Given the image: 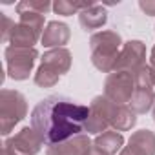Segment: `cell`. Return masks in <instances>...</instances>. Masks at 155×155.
<instances>
[{
  "label": "cell",
  "instance_id": "obj_13",
  "mask_svg": "<svg viewBox=\"0 0 155 155\" xmlns=\"http://www.w3.org/2000/svg\"><path fill=\"white\" fill-rule=\"evenodd\" d=\"M139 155H155V131L151 130H137L128 139V144Z\"/></svg>",
  "mask_w": 155,
  "mask_h": 155
},
{
  "label": "cell",
  "instance_id": "obj_1",
  "mask_svg": "<svg viewBox=\"0 0 155 155\" xmlns=\"http://www.w3.org/2000/svg\"><path fill=\"white\" fill-rule=\"evenodd\" d=\"M90 106L64 95H49L37 102L31 111V126L46 146H55L84 133Z\"/></svg>",
  "mask_w": 155,
  "mask_h": 155
},
{
  "label": "cell",
  "instance_id": "obj_24",
  "mask_svg": "<svg viewBox=\"0 0 155 155\" xmlns=\"http://www.w3.org/2000/svg\"><path fill=\"white\" fill-rule=\"evenodd\" d=\"M139 8L148 17H155V0H139Z\"/></svg>",
  "mask_w": 155,
  "mask_h": 155
},
{
  "label": "cell",
  "instance_id": "obj_3",
  "mask_svg": "<svg viewBox=\"0 0 155 155\" xmlns=\"http://www.w3.org/2000/svg\"><path fill=\"white\" fill-rule=\"evenodd\" d=\"M28 115V101L17 90L0 91V133L8 137Z\"/></svg>",
  "mask_w": 155,
  "mask_h": 155
},
{
  "label": "cell",
  "instance_id": "obj_5",
  "mask_svg": "<svg viewBox=\"0 0 155 155\" xmlns=\"http://www.w3.org/2000/svg\"><path fill=\"white\" fill-rule=\"evenodd\" d=\"M115 104L106 99L104 95H97L90 102V115L84 124V133L88 135H101L111 128V115H113Z\"/></svg>",
  "mask_w": 155,
  "mask_h": 155
},
{
  "label": "cell",
  "instance_id": "obj_30",
  "mask_svg": "<svg viewBox=\"0 0 155 155\" xmlns=\"http://www.w3.org/2000/svg\"><path fill=\"white\" fill-rule=\"evenodd\" d=\"M151 68H153V66H151ZM153 69H155V68H153Z\"/></svg>",
  "mask_w": 155,
  "mask_h": 155
},
{
  "label": "cell",
  "instance_id": "obj_17",
  "mask_svg": "<svg viewBox=\"0 0 155 155\" xmlns=\"http://www.w3.org/2000/svg\"><path fill=\"white\" fill-rule=\"evenodd\" d=\"M137 115H144L155 106V90H135L130 104H128Z\"/></svg>",
  "mask_w": 155,
  "mask_h": 155
},
{
  "label": "cell",
  "instance_id": "obj_18",
  "mask_svg": "<svg viewBox=\"0 0 155 155\" xmlns=\"http://www.w3.org/2000/svg\"><path fill=\"white\" fill-rule=\"evenodd\" d=\"M95 6V2H69V0H57L53 4V11L60 17H71V15H79L81 11Z\"/></svg>",
  "mask_w": 155,
  "mask_h": 155
},
{
  "label": "cell",
  "instance_id": "obj_22",
  "mask_svg": "<svg viewBox=\"0 0 155 155\" xmlns=\"http://www.w3.org/2000/svg\"><path fill=\"white\" fill-rule=\"evenodd\" d=\"M15 9H17V11H22V9H26V11H35V13H40V15L46 17V15L53 9V4L48 2V0H22V2H18V4L15 6Z\"/></svg>",
  "mask_w": 155,
  "mask_h": 155
},
{
  "label": "cell",
  "instance_id": "obj_11",
  "mask_svg": "<svg viewBox=\"0 0 155 155\" xmlns=\"http://www.w3.org/2000/svg\"><path fill=\"white\" fill-rule=\"evenodd\" d=\"M71 60L73 55L68 48H55V49H48L44 51V55L40 57V64L51 68L53 71H57L58 75H66L71 68Z\"/></svg>",
  "mask_w": 155,
  "mask_h": 155
},
{
  "label": "cell",
  "instance_id": "obj_10",
  "mask_svg": "<svg viewBox=\"0 0 155 155\" xmlns=\"http://www.w3.org/2000/svg\"><path fill=\"white\" fill-rule=\"evenodd\" d=\"M69 37H71V31H69V26L64 24V22H58V20H51L46 24V29L42 33V46L48 48V49H55V48H64L68 42H69Z\"/></svg>",
  "mask_w": 155,
  "mask_h": 155
},
{
  "label": "cell",
  "instance_id": "obj_2",
  "mask_svg": "<svg viewBox=\"0 0 155 155\" xmlns=\"http://www.w3.org/2000/svg\"><path fill=\"white\" fill-rule=\"evenodd\" d=\"M124 42L122 37L113 29H101L90 37V51H91V64L102 71L111 73L115 69L119 53L122 49Z\"/></svg>",
  "mask_w": 155,
  "mask_h": 155
},
{
  "label": "cell",
  "instance_id": "obj_8",
  "mask_svg": "<svg viewBox=\"0 0 155 155\" xmlns=\"http://www.w3.org/2000/svg\"><path fill=\"white\" fill-rule=\"evenodd\" d=\"M142 66H146V44L142 40H128V42H124L113 71H126V73L133 75Z\"/></svg>",
  "mask_w": 155,
  "mask_h": 155
},
{
  "label": "cell",
  "instance_id": "obj_6",
  "mask_svg": "<svg viewBox=\"0 0 155 155\" xmlns=\"http://www.w3.org/2000/svg\"><path fill=\"white\" fill-rule=\"evenodd\" d=\"M135 93L133 75L126 71H111L104 81V97L117 106H128Z\"/></svg>",
  "mask_w": 155,
  "mask_h": 155
},
{
  "label": "cell",
  "instance_id": "obj_25",
  "mask_svg": "<svg viewBox=\"0 0 155 155\" xmlns=\"http://www.w3.org/2000/svg\"><path fill=\"white\" fill-rule=\"evenodd\" d=\"M119 155H139V153H135L130 146H124V148L120 150V153H119Z\"/></svg>",
  "mask_w": 155,
  "mask_h": 155
},
{
  "label": "cell",
  "instance_id": "obj_16",
  "mask_svg": "<svg viewBox=\"0 0 155 155\" xmlns=\"http://www.w3.org/2000/svg\"><path fill=\"white\" fill-rule=\"evenodd\" d=\"M137 124V113L130 106H117L111 115V130L115 131H128Z\"/></svg>",
  "mask_w": 155,
  "mask_h": 155
},
{
  "label": "cell",
  "instance_id": "obj_23",
  "mask_svg": "<svg viewBox=\"0 0 155 155\" xmlns=\"http://www.w3.org/2000/svg\"><path fill=\"white\" fill-rule=\"evenodd\" d=\"M2 22H4V28H2V42L4 44H9V37L15 29V20H11L8 15H2Z\"/></svg>",
  "mask_w": 155,
  "mask_h": 155
},
{
  "label": "cell",
  "instance_id": "obj_20",
  "mask_svg": "<svg viewBox=\"0 0 155 155\" xmlns=\"http://www.w3.org/2000/svg\"><path fill=\"white\" fill-rule=\"evenodd\" d=\"M17 15H18V22L26 24L28 28H31L33 31H37V33L42 37V33H44V29H46V26H44V22H46L44 15L35 13V11H26V9L17 11ZM40 40H42V38H40Z\"/></svg>",
  "mask_w": 155,
  "mask_h": 155
},
{
  "label": "cell",
  "instance_id": "obj_9",
  "mask_svg": "<svg viewBox=\"0 0 155 155\" xmlns=\"http://www.w3.org/2000/svg\"><path fill=\"white\" fill-rule=\"evenodd\" d=\"M93 150V140L88 133H81L55 146L46 148V155H90Z\"/></svg>",
  "mask_w": 155,
  "mask_h": 155
},
{
  "label": "cell",
  "instance_id": "obj_14",
  "mask_svg": "<svg viewBox=\"0 0 155 155\" xmlns=\"http://www.w3.org/2000/svg\"><path fill=\"white\" fill-rule=\"evenodd\" d=\"M93 146L102 150L108 155H117L124 148V137H122L120 131L108 130V131H104V133H101L93 139Z\"/></svg>",
  "mask_w": 155,
  "mask_h": 155
},
{
  "label": "cell",
  "instance_id": "obj_29",
  "mask_svg": "<svg viewBox=\"0 0 155 155\" xmlns=\"http://www.w3.org/2000/svg\"><path fill=\"white\" fill-rule=\"evenodd\" d=\"M151 113H153V122H155V106H153V110H151Z\"/></svg>",
  "mask_w": 155,
  "mask_h": 155
},
{
  "label": "cell",
  "instance_id": "obj_7",
  "mask_svg": "<svg viewBox=\"0 0 155 155\" xmlns=\"http://www.w3.org/2000/svg\"><path fill=\"white\" fill-rule=\"evenodd\" d=\"M2 146L15 155H37L46 144L40 139V135L33 130V126H24L13 137H8Z\"/></svg>",
  "mask_w": 155,
  "mask_h": 155
},
{
  "label": "cell",
  "instance_id": "obj_4",
  "mask_svg": "<svg viewBox=\"0 0 155 155\" xmlns=\"http://www.w3.org/2000/svg\"><path fill=\"white\" fill-rule=\"evenodd\" d=\"M8 77L13 81H26L33 71V66L38 58V51L35 48H11L4 49Z\"/></svg>",
  "mask_w": 155,
  "mask_h": 155
},
{
  "label": "cell",
  "instance_id": "obj_27",
  "mask_svg": "<svg viewBox=\"0 0 155 155\" xmlns=\"http://www.w3.org/2000/svg\"><path fill=\"white\" fill-rule=\"evenodd\" d=\"M90 155H108V153H104L102 150H99V148H95V146H93V150H91V153H90Z\"/></svg>",
  "mask_w": 155,
  "mask_h": 155
},
{
  "label": "cell",
  "instance_id": "obj_15",
  "mask_svg": "<svg viewBox=\"0 0 155 155\" xmlns=\"http://www.w3.org/2000/svg\"><path fill=\"white\" fill-rule=\"evenodd\" d=\"M40 38L42 37L37 31H33L31 28H28L22 22H17L15 29H13V33L9 37V46L11 48H35V44Z\"/></svg>",
  "mask_w": 155,
  "mask_h": 155
},
{
  "label": "cell",
  "instance_id": "obj_28",
  "mask_svg": "<svg viewBox=\"0 0 155 155\" xmlns=\"http://www.w3.org/2000/svg\"><path fill=\"white\" fill-rule=\"evenodd\" d=\"M2 155H15V153H11L8 148H4V146H2Z\"/></svg>",
  "mask_w": 155,
  "mask_h": 155
},
{
  "label": "cell",
  "instance_id": "obj_19",
  "mask_svg": "<svg viewBox=\"0 0 155 155\" xmlns=\"http://www.w3.org/2000/svg\"><path fill=\"white\" fill-rule=\"evenodd\" d=\"M133 82H135V90H153L155 88V69L150 64L142 66L139 71L133 73Z\"/></svg>",
  "mask_w": 155,
  "mask_h": 155
},
{
  "label": "cell",
  "instance_id": "obj_12",
  "mask_svg": "<svg viewBox=\"0 0 155 155\" xmlns=\"http://www.w3.org/2000/svg\"><path fill=\"white\" fill-rule=\"evenodd\" d=\"M106 22H108V11L101 4H95L79 13V24L84 31L101 29L102 26H106Z\"/></svg>",
  "mask_w": 155,
  "mask_h": 155
},
{
  "label": "cell",
  "instance_id": "obj_21",
  "mask_svg": "<svg viewBox=\"0 0 155 155\" xmlns=\"http://www.w3.org/2000/svg\"><path fill=\"white\" fill-rule=\"evenodd\" d=\"M60 77H62V75H58V73L53 71L51 68L40 64L38 69H37V73H35V84H37L38 88H53V86L58 84Z\"/></svg>",
  "mask_w": 155,
  "mask_h": 155
},
{
  "label": "cell",
  "instance_id": "obj_26",
  "mask_svg": "<svg viewBox=\"0 0 155 155\" xmlns=\"http://www.w3.org/2000/svg\"><path fill=\"white\" fill-rule=\"evenodd\" d=\"M150 66H153L155 68V46L151 48V51H150Z\"/></svg>",
  "mask_w": 155,
  "mask_h": 155
}]
</instances>
